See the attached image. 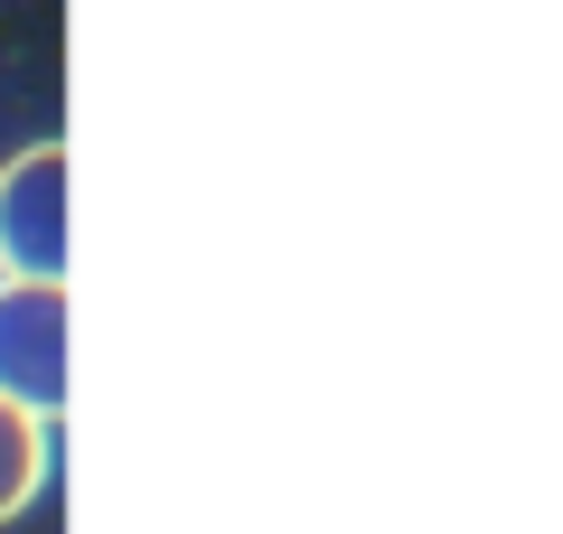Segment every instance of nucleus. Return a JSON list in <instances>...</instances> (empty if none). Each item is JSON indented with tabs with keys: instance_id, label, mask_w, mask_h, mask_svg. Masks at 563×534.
<instances>
[{
	"instance_id": "nucleus-3",
	"label": "nucleus",
	"mask_w": 563,
	"mask_h": 534,
	"mask_svg": "<svg viewBox=\"0 0 563 534\" xmlns=\"http://www.w3.org/2000/svg\"><path fill=\"white\" fill-rule=\"evenodd\" d=\"M47 488V422L20 413V403H0V525Z\"/></svg>"
},
{
	"instance_id": "nucleus-2",
	"label": "nucleus",
	"mask_w": 563,
	"mask_h": 534,
	"mask_svg": "<svg viewBox=\"0 0 563 534\" xmlns=\"http://www.w3.org/2000/svg\"><path fill=\"white\" fill-rule=\"evenodd\" d=\"M0 281H66V141L0 169Z\"/></svg>"
},
{
	"instance_id": "nucleus-1",
	"label": "nucleus",
	"mask_w": 563,
	"mask_h": 534,
	"mask_svg": "<svg viewBox=\"0 0 563 534\" xmlns=\"http://www.w3.org/2000/svg\"><path fill=\"white\" fill-rule=\"evenodd\" d=\"M0 403L66 413V281H0Z\"/></svg>"
}]
</instances>
